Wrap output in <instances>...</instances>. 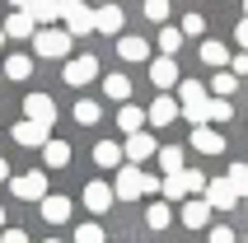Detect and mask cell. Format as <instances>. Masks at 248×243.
<instances>
[{
    "mask_svg": "<svg viewBox=\"0 0 248 243\" xmlns=\"http://www.w3.org/2000/svg\"><path fill=\"white\" fill-rule=\"evenodd\" d=\"M206 108H211V94H206V84H197V80H178V112L192 126H206Z\"/></svg>",
    "mask_w": 248,
    "mask_h": 243,
    "instance_id": "cell-1",
    "label": "cell"
},
{
    "mask_svg": "<svg viewBox=\"0 0 248 243\" xmlns=\"http://www.w3.org/2000/svg\"><path fill=\"white\" fill-rule=\"evenodd\" d=\"M202 187H206V178L197 173V168H183V173H169L164 182H159V192H164L169 201H187V197H197Z\"/></svg>",
    "mask_w": 248,
    "mask_h": 243,
    "instance_id": "cell-2",
    "label": "cell"
},
{
    "mask_svg": "<svg viewBox=\"0 0 248 243\" xmlns=\"http://www.w3.org/2000/svg\"><path fill=\"white\" fill-rule=\"evenodd\" d=\"M56 19H66V33H70V38L94 33V10H89V0H61V14H56Z\"/></svg>",
    "mask_w": 248,
    "mask_h": 243,
    "instance_id": "cell-3",
    "label": "cell"
},
{
    "mask_svg": "<svg viewBox=\"0 0 248 243\" xmlns=\"http://www.w3.org/2000/svg\"><path fill=\"white\" fill-rule=\"evenodd\" d=\"M33 52L38 56H66L70 52V33L66 28H38L33 33Z\"/></svg>",
    "mask_w": 248,
    "mask_h": 243,
    "instance_id": "cell-4",
    "label": "cell"
},
{
    "mask_svg": "<svg viewBox=\"0 0 248 243\" xmlns=\"http://www.w3.org/2000/svg\"><path fill=\"white\" fill-rule=\"evenodd\" d=\"M24 112H28L24 122H33V126H42V131H52V126H56V103L47 94H28L24 98Z\"/></svg>",
    "mask_w": 248,
    "mask_h": 243,
    "instance_id": "cell-5",
    "label": "cell"
},
{
    "mask_svg": "<svg viewBox=\"0 0 248 243\" xmlns=\"http://www.w3.org/2000/svg\"><path fill=\"white\" fill-rule=\"evenodd\" d=\"M10 187H14V197H19V201H42V197H47V173H42V168L19 173Z\"/></svg>",
    "mask_w": 248,
    "mask_h": 243,
    "instance_id": "cell-6",
    "label": "cell"
},
{
    "mask_svg": "<svg viewBox=\"0 0 248 243\" xmlns=\"http://www.w3.org/2000/svg\"><path fill=\"white\" fill-rule=\"evenodd\" d=\"M145 173L140 168H117V187H112V201H136V197H145Z\"/></svg>",
    "mask_w": 248,
    "mask_h": 243,
    "instance_id": "cell-7",
    "label": "cell"
},
{
    "mask_svg": "<svg viewBox=\"0 0 248 243\" xmlns=\"http://www.w3.org/2000/svg\"><path fill=\"white\" fill-rule=\"evenodd\" d=\"M202 192H206V197H202V201H206L211 211H234V206H239V197H234V187H230V182H225V178H211V182H206V187H202Z\"/></svg>",
    "mask_w": 248,
    "mask_h": 243,
    "instance_id": "cell-8",
    "label": "cell"
},
{
    "mask_svg": "<svg viewBox=\"0 0 248 243\" xmlns=\"http://www.w3.org/2000/svg\"><path fill=\"white\" fill-rule=\"evenodd\" d=\"M89 80H98V56H75V61H66V84L70 89H84Z\"/></svg>",
    "mask_w": 248,
    "mask_h": 243,
    "instance_id": "cell-9",
    "label": "cell"
},
{
    "mask_svg": "<svg viewBox=\"0 0 248 243\" xmlns=\"http://www.w3.org/2000/svg\"><path fill=\"white\" fill-rule=\"evenodd\" d=\"M150 84L155 89H178V61L173 56H155L150 61Z\"/></svg>",
    "mask_w": 248,
    "mask_h": 243,
    "instance_id": "cell-10",
    "label": "cell"
},
{
    "mask_svg": "<svg viewBox=\"0 0 248 243\" xmlns=\"http://www.w3.org/2000/svg\"><path fill=\"white\" fill-rule=\"evenodd\" d=\"M126 19H122V5H98L94 10V33H108V38H117V28H122Z\"/></svg>",
    "mask_w": 248,
    "mask_h": 243,
    "instance_id": "cell-11",
    "label": "cell"
},
{
    "mask_svg": "<svg viewBox=\"0 0 248 243\" xmlns=\"http://www.w3.org/2000/svg\"><path fill=\"white\" fill-rule=\"evenodd\" d=\"M183 225H187V229H206L211 225V206L202 201V197H187V201H183Z\"/></svg>",
    "mask_w": 248,
    "mask_h": 243,
    "instance_id": "cell-12",
    "label": "cell"
},
{
    "mask_svg": "<svg viewBox=\"0 0 248 243\" xmlns=\"http://www.w3.org/2000/svg\"><path fill=\"white\" fill-rule=\"evenodd\" d=\"M192 150H197V154H220V150H225V136L211 131V126H192Z\"/></svg>",
    "mask_w": 248,
    "mask_h": 243,
    "instance_id": "cell-13",
    "label": "cell"
},
{
    "mask_svg": "<svg viewBox=\"0 0 248 243\" xmlns=\"http://www.w3.org/2000/svg\"><path fill=\"white\" fill-rule=\"evenodd\" d=\"M24 14L33 19V28H38V24L47 28L56 14H61V0H28V5H24Z\"/></svg>",
    "mask_w": 248,
    "mask_h": 243,
    "instance_id": "cell-14",
    "label": "cell"
},
{
    "mask_svg": "<svg viewBox=\"0 0 248 243\" xmlns=\"http://www.w3.org/2000/svg\"><path fill=\"white\" fill-rule=\"evenodd\" d=\"M131 164H140V159H150L155 154V136L150 131H136V136H126V150H122Z\"/></svg>",
    "mask_w": 248,
    "mask_h": 243,
    "instance_id": "cell-15",
    "label": "cell"
},
{
    "mask_svg": "<svg viewBox=\"0 0 248 243\" xmlns=\"http://www.w3.org/2000/svg\"><path fill=\"white\" fill-rule=\"evenodd\" d=\"M38 206H42V220H47V225H66L70 220V201L66 197H52V192H47Z\"/></svg>",
    "mask_w": 248,
    "mask_h": 243,
    "instance_id": "cell-16",
    "label": "cell"
},
{
    "mask_svg": "<svg viewBox=\"0 0 248 243\" xmlns=\"http://www.w3.org/2000/svg\"><path fill=\"white\" fill-rule=\"evenodd\" d=\"M84 206H89L94 215L112 211V187H108V182H89V187H84Z\"/></svg>",
    "mask_w": 248,
    "mask_h": 243,
    "instance_id": "cell-17",
    "label": "cell"
},
{
    "mask_svg": "<svg viewBox=\"0 0 248 243\" xmlns=\"http://www.w3.org/2000/svg\"><path fill=\"white\" fill-rule=\"evenodd\" d=\"M173 117H178V103H173L169 94H159L150 108H145V122H155V126H169Z\"/></svg>",
    "mask_w": 248,
    "mask_h": 243,
    "instance_id": "cell-18",
    "label": "cell"
},
{
    "mask_svg": "<svg viewBox=\"0 0 248 243\" xmlns=\"http://www.w3.org/2000/svg\"><path fill=\"white\" fill-rule=\"evenodd\" d=\"M0 33H5V38H33L38 28H33V19H28L24 10H14V14H5V24H0Z\"/></svg>",
    "mask_w": 248,
    "mask_h": 243,
    "instance_id": "cell-19",
    "label": "cell"
},
{
    "mask_svg": "<svg viewBox=\"0 0 248 243\" xmlns=\"http://www.w3.org/2000/svg\"><path fill=\"white\" fill-rule=\"evenodd\" d=\"M14 140H19V145H28V150H38V145H47V131H42V126H33V122H14Z\"/></svg>",
    "mask_w": 248,
    "mask_h": 243,
    "instance_id": "cell-20",
    "label": "cell"
},
{
    "mask_svg": "<svg viewBox=\"0 0 248 243\" xmlns=\"http://www.w3.org/2000/svg\"><path fill=\"white\" fill-rule=\"evenodd\" d=\"M42 164H47V168H66L70 164V145L66 140H47V145H42Z\"/></svg>",
    "mask_w": 248,
    "mask_h": 243,
    "instance_id": "cell-21",
    "label": "cell"
},
{
    "mask_svg": "<svg viewBox=\"0 0 248 243\" xmlns=\"http://www.w3.org/2000/svg\"><path fill=\"white\" fill-rule=\"evenodd\" d=\"M94 164H98V168H117V164H122L117 140H98V145H94Z\"/></svg>",
    "mask_w": 248,
    "mask_h": 243,
    "instance_id": "cell-22",
    "label": "cell"
},
{
    "mask_svg": "<svg viewBox=\"0 0 248 243\" xmlns=\"http://www.w3.org/2000/svg\"><path fill=\"white\" fill-rule=\"evenodd\" d=\"M117 56H122V61H145V56H150V42L145 38H122L117 42Z\"/></svg>",
    "mask_w": 248,
    "mask_h": 243,
    "instance_id": "cell-23",
    "label": "cell"
},
{
    "mask_svg": "<svg viewBox=\"0 0 248 243\" xmlns=\"http://www.w3.org/2000/svg\"><path fill=\"white\" fill-rule=\"evenodd\" d=\"M103 94H108L112 103H126V98H131V80H126V75H103Z\"/></svg>",
    "mask_w": 248,
    "mask_h": 243,
    "instance_id": "cell-24",
    "label": "cell"
},
{
    "mask_svg": "<svg viewBox=\"0 0 248 243\" xmlns=\"http://www.w3.org/2000/svg\"><path fill=\"white\" fill-rule=\"evenodd\" d=\"M117 126H122L126 136H136L140 126H145V112H140V108H131V103H122V112H117Z\"/></svg>",
    "mask_w": 248,
    "mask_h": 243,
    "instance_id": "cell-25",
    "label": "cell"
},
{
    "mask_svg": "<svg viewBox=\"0 0 248 243\" xmlns=\"http://www.w3.org/2000/svg\"><path fill=\"white\" fill-rule=\"evenodd\" d=\"M0 75H10V80H28L33 75V56H5V70Z\"/></svg>",
    "mask_w": 248,
    "mask_h": 243,
    "instance_id": "cell-26",
    "label": "cell"
},
{
    "mask_svg": "<svg viewBox=\"0 0 248 243\" xmlns=\"http://www.w3.org/2000/svg\"><path fill=\"white\" fill-rule=\"evenodd\" d=\"M155 154H159L164 178H169V173H183V150H178V145H164V150H155Z\"/></svg>",
    "mask_w": 248,
    "mask_h": 243,
    "instance_id": "cell-27",
    "label": "cell"
},
{
    "mask_svg": "<svg viewBox=\"0 0 248 243\" xmlns=\"http://www.w3.org/2000/svg\"><path fill=\"white\" fill-rule=\"evenodd\" d=\"M225 182H230V187H234V197L244 201V197H248V164H230V173H225Z\"/></svg>",
    "mask_w": 248,
    "mask_h": 243,
    "instance_id": "cell-28",
    "label": "cell"
},
{
    "mask_svg": "<svg viewBox=\"0 0 248 243\" xmlns=\"http://www.w3.org/2000/svg\"><path fill=\"white\" fill-rule=\"evenodd\" d=\"M202 61H206V66H216V70H220L225 61H230V52H225V42H202Z\"/></svg>",
    "mask_w": 248,
    "mask_h": 243,
    "instance_id": "cell-29",
    "label": "cell"
},
{
    "mask_svg": "<svg viewBox=\"0 0 248 243\" xmlns=\"http://www.w3.org/2000/svg\"><path fill=\"white\" fill-rule=\"evenodd\" d=\"M169 220H173V211H169L164 201H155L150 211H145V225H150V229H169Z\"/></svg>",
    "mask_w": 248,
    "mask_h": 243,
    "instance_id": "cell-30",
    "label": "cell"
},
{
    "mask_svg": "<svg viewBox=\"0 0 248 243\" xmlns=\"http://www.w3.org/2000/svg\"><path fill=\"white\" fill-rule=\"evenodd\" d=\"M234 117V103H230V98H211V108H206V126L211 122H230Z\"/></svg>",
    "mask_w": 248,
    "mask_h": 243,
    "instance_id": "cell-31",
    "label": "cell"
},
{
    "mask_svg": "<svg viewBox=\"0 0 248 243\" xmlns=\"http://www.w3.org/2000/svg\"><path fill=\"white\" fill-rule=\"evenodd\" d=\"M234 89H239V80H234V75H230V70H220V75L211 80V94H216V98H230V94H234Z\"/></svg>",
    "mask_w": 248,
    "mask_h": 243,
    "instance_id": "cell-32",
    "label": "cell"
},
{
    "mask_svg": "<svg viewBox=\"0 0 248 243\" xmlns=\"http://www.w3.org/2000/svg\"><path fill=\"white\" fill-rule=\"evenodd\" d=\"M75 122H80V126H94L98 122V103L94 98H80V103H75Z\"/></svg>",
    "mask_w": 248,
    "mask_h": 243,
    "instance_id": "cell-33",
    "label": "cell"
},
{
    "mask_svg": "<svg viewBox=\"0 0 248 243\" xmlns=\"http://www.w3.org/2000/svg\"><path fill=\"white\" fill-rule=\"evenodd\" d=\"M178 47H183V33H178V28H159V52L173 56Z\"/></svg>",
    "mask_w": 248,
    "mask_h": 243,
    "instance_id": "cell-34",
    "label": "cell"
},
{
    "mask_svg": "<svg viewBox=\"0 0 248 243\" xmlns=\"http://www.w3.org/2000/svg\"><path fill=\"white\" fill-rule=\"evenodd\" d=\"M178 33H183V38H202V33H206V19H202V14H183Z\"/></svg>",
    "mask_w": 248,
    "mask_h": 243,
    "instance_id": "cell-35",
    "label": "cell"
},
{
    "mask_svg": "<svg viewBox=\"0 0 248 243\" xmlns=\"http://www.w3.org/2000/svg\"><path fill=\"white\" fill-rule=\"evenodd\" d=\"M145 19H150V24H164L169 19V0H145Z\"/></svg>",
    "mask_w": 248,
    "mask_h": 243,
    "instance_id": "cell-36",
    "label": "cell"
},
{
    "mask_svg": "<svg viewBox=\"0 0 248 243\" xmlns=\"http://www.w3.org/2000/svg\"><path fill=\"white\" fill-rule=\"evenodd\" d=\"M75 243H103V229L98 225H80L75 229Z\"/></svg>",
    "mask_w": 248,
    "mask_h": 243,
    "instance_id": "cell-37",
    "label": "cell"
},
{
    "mask_svg": "<svg viewBox=\"0 0 248 243\" xmlns=\"http://www.w3.org/2000/svg\"><path fill=\"white\" fill-rule=\"evenodd\" d=\"M211 243H234V229H230V225H216V229H211Z\"/></svg>",
    "mask_w": 248,
    "mask_h": 243,
    "instance_id": "cell-38",
    "label": "cell"
},
{
    "mask_svg": "<svg viewBox=\"0 0 248 243\" xmlns=\"http://www.w3.org/2000/svg\"><path fill=\"white\" fill-rule=\"evenodd\" d=\"M230 61H234V70H230L234 80H239V75H248V52H244V56H230Z\"/></svg>",
    "mask_w": 248,
    "mask_h": 243,
    "instance_id": "cell-39",
    "label": "cell"
},
{
    "mask_svg": "<svg viewBox=\"0 0 248 243\" xmlns=\"http://www.w3.org/2000/svg\"><path fill=\"white\" fill-rule=\"evenodd\" d=\"M0 243H28V234L24 229H5V234H0Z\"/></svg>",
    "mask_w": 248,
    "mask_h": 243,
    "instance_id": "cell-40",
    "label": "cell"
},
{
    "mask_svg": "<svg viewBox=\"0 0 248 243\" xmlns=\"http://www.w3.org/2000/svg\"><path fill=\"white\" fill-rule=\"evenodd\" d=\"M234 38H239V47L248 52V19H239V28H234Z\"/></svg>",
    "mask_w": 248,
    "mask_h": 243,
    "instance_id": "cell-41",
    "label": "cell"
},
{
    "mask_svg": "<svg viewBox=\"0 0 248 243\" xmlns=\"http://www.w3.org/2000/svg\"><path fill=\"white\" fill-rule=\"evenodd\" d=\"M5 178H10V164H5V159H0V182H5Z\"/></svg>",
    "mask_w": 248,
    "mask_h": 243,
    "instance_id": "cell-42",
    "label": "cell"
},
{
    "mask_svg": "<svg viewBox=\"0 0 248 243\" xmlns=\"http://www.w3.org/2000/svg\"><path fill=\"white\" fill-rule=\"evenodd\" d=\"M10 5H14V10H24V5H28V0H10Z\"/></svg>",
    "mask_w": 248,
    "mask_h": 243,
    "instance_id": "cell-43",
    "label": "cell"
},
{
    "mask_svg": "<svg viewBox=\"0 0 248 243\" xmlns=\"http://www.w3.org/2000/svg\"><path fill=\"white\" fill-rule=\"evenodd\" d=\"M0 225H5V206H0Z\"/></svg>",
    "mask_w": 248,
    "mask_h": 243,
    "instance_id": "cell-44",
    "label": "cell"
},
{
    "mask_svg": "<svg viewBox=\"0 0 248 243\" xmlns=\"http://www.w3.org/2000/svg\"><path fill=\"white\" fill-rule=\"evenodd\" d=\"M42 243H61V239H42Z\"/></svg>",
    "mask_w": 248,
    "mask_h": 243,
    "instance_id": "cell-45",
    "label": "cell"
},
{
    "mask_svg": "<svg viewBox=\"0 0 248 243\" xmlns=\"http://www.w3.org/2000/svg\"><path fill=\"white\" fill-rule=\"evenodd\" d=\"M244 19H248V0H244Z\"/></svg>",
    "mask_w": 248,
    "mask_h": 243,
    "instance_id": "cell-46",
    "label": "cell"
},
{
    "mask_svg": "<svg viewBox=\"0 0 248 243\" xmlns=\"http://www.w3.org/2000/svg\"><path fill=\"white\" fill-rule=\"evenodd\" d=\"M94 5H108V0H94Z\"/></svg>",
    "mask_w": 248,
    "mask_h": 243,
    "instance_id": "cell-47",
    "label": "cell"
},
{
    "mask_svg": "<svg viewBox=\"0 0 248 243\" xmlns=\"http://www.w3.org/2000/svg\"><path fill=\"white\" fill-rule=\"evenodd\" d=\"M0 47H5V33H0Z\"/></svg>",
    "mask_w": 248,
    "mask_h": 243,
    "instance_id": "cell-48",
    "label": "cell"
}]
</instances>
